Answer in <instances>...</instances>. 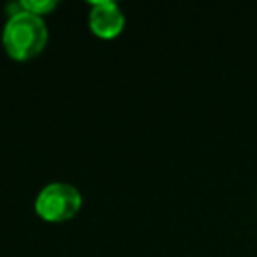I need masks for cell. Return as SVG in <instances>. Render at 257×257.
Segmentation results:
<instances>
[{"mask_svg":"<svg viewBox=\"0 0 257 257\" xmlns=\"http://www.w3.org/2000/svg\"><path fill=\"white\" fill-rule=\"evenodd\" d=\"M20 4V2H18ZM48 42V28L40 16L28 14L22 8L8 16L2 28V46L16 62H26L38 56Z\"/></svg>","mask_w":257,"mask_h":257,"instance_id":"cell-1","label":"cell"},{"mask_svg":"<svg viewBox=\"0 0 257 257\" xmlns=\"http://www.w3.org/2000/svg\"><path fill=\"white\" fill-rule=\"evenodd\" d=\"M82 207L80 191L68 183H48L34 199V211L48 223H64Z\"/></svg>","mask_w":257,"mask_h":257,"instance_id":"cell-2","label":"cell"},{"mask_svg":"<svg viewBox=\"0 0 257 257\" xmlns=\"http://www.w3.org/2000/svg\"><path fill=\"white\" fill-rule=\"evenodd\" d=\"M20 8L28 14H34V16H46L48 12H52L56 8V2L54 0H20Z\"/></svg>","mask_w":257,"mask_h":257,"instance_id":"cell-4","label":"cell"},{"mask_svg":"<svg viewBox=\"0 0 257 257\" xmlns=\"http://www.w3.org/2000/svg\"><path fill=\"white\" fill-rule=\"evenodd\" d=\"M88 28L94 36H98L102 40H112L124 30V14L110 0L90 2Z\"/></svg>","mask_w":257,"mask_h":257,"instance_id":"cell-3","label":"cell"}]
</instances>
